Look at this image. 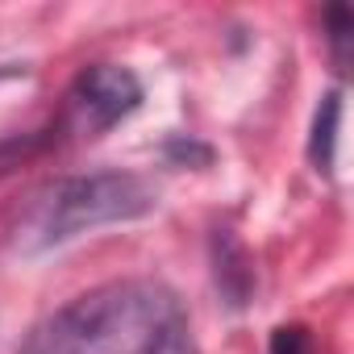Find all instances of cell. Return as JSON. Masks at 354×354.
<instances>
[{
  "label": "cell",
  "mask_w": 354,
  "mask_h": 354,
  "mask_svg": "<svg viewBox=\"0 0 354 354\" xmlns=\"http://www.w3.org/2000/svg\"><path fill=\"white\" fill-rule=\"evenodd\" d=\"M271 354H317V346L304 325H279L271 333Z\"/></svg>",
  "instance_id": "obj_8"
},
{
  "label": "cell",
  "mask_w": 354,
  "mask_h": 354,
  "mask_svg": "<svg viewBox=\"0 0 354 354\" xmlns=\"http://www.w3.org/2000/svg\"><path fill=\"white\" fill-rule=\"evenodd\" d=\"M158 192L133 171H92V175H67L42 188L9 230V242L17 254H42L55 250L80 234L138 221L154 213Z\"/></svg>",
  "instance_id": "obj_2"
},
{
  "label": "cell",
  "mask_w": 354,
  "mask_h": 354,
  "mask_svg": "<svg viewBox=\"0 0 354 354\" xmlns=\"http://www.w3.org/2000/svg\"><path fill=\"white\" fill-rule=\"evenodd\" d=\"M142 354H196V342H192V329H188L184 313L171 317V321L154 333V342H150Z\"/></svg>",
  "instance_id": "obj_7"
},
{
  "label": "cell",
  "mask_w": 354,
  "mask_h": 354,
  "mask_svg": "<svg viewBox=\"0 0 354 354\" xmlns=\"http://www.w3.org/2000/svg\"><path fill=\"white\" fill-rule=\"evenodd\" d=\"M337 129H342V92H325L313 113V133H308V158L325 175L333 171V158H337Z\"/></svg>",
  "instance_id": "obj_5"
},
{
  "label": "cell",
  "mask_w": 354,
  "mask_h": 354,
  "mask_svg": "<svg viewBox=\"0 0 354 354\" xmlns=\"http://www.w3.org/2000/svg\"><path fill=\"white\" fill-rule=\"evenodd\" d=\"M213 275H217L221 296H225L234 308L246 304V296H250V288H254V271H250V259H246L242 242H238L230 230H217V238H213Z\"/></svg>",
  "instance_id": "obj_4"
},
{
  "label": "cell",
  "mask_w": 354,
  "mask_h": 354,
  "mask_svg": "<svg viewBox=\"0 0 354 354\" xmlns=\"http://www.w3.org/2000/svg\"><path fill=\"white\" fill-rule=\"evenodd\" d=\"M138 104H142V80L129 67H121V63H88L67 88L55 133L92 142V138L109 133L117 121H125Z\"/></svg>",
  "instance_id": "obj_3"
},
{
  "label": "cell",
  "mask_w": 354,
  "mask_h": 354,
  "mask_svg": "<svg viewBox=\"0 0 354 354\" xmlns=\"http://www.w3.org/2000/svg\"><path fill=\"white\" fill-rule=\"evenodd\" d=\"M350 38H354V17L346 5H329L325 9V42H329V55L337 63V71H346L350 63Z\"/></svg>",
  "instance_id": "obj_6"
},
{
  "label": "cell",
  "mask_w": 354,
  "mask_h": 354,
  "mask_svg": "<svg viewBox=\"0 0 354 354\" xmlns=\"http://www.w3.org/2000/svg\"><path fill=\"white\" fill-rule=\"evenodd\" d=\"M180 317V300L158 279H109L42 317L13 354H142Z\"/></svg>",
  "instance_id": "obj_1"
}]
</instances>
